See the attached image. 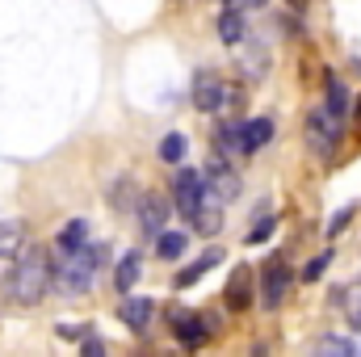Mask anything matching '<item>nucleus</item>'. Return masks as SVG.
Instances as JSON below:
<instances>
[{
    "mask_svg": "<svg viewBox=\"0 0 361 357\" xmlns=\"http://www.w3.org/2000/svg\"><path fill=\"white\" fill-rule=\"evenodd\" d=\"M55 286V265H51V253L42 244H30L17 265H13V277H8V290L21 307H34L47 298V290Z\"/></svg>",
    "mask_w": 361,
    "mask_h": 357,
    "instance_id": "obj_1",
    "label": "nucleus"
},
{
    "mask_svg": "<svg viewBox=\"0 0 361 357\" xmlns=\"http://www.w3.org/2000/svg\"><path fill=\"white\" fill-rule=\"evenodd\" d=\"M101 265H105V244H85L80 253L59 257V265H55V290L59 294H85Z\"/></svg>",
    "mask_w": 361,
    "mask_h": 357,
    "instance_id": "obj_2",
    "label": "nucleus"
},
{
    "mask_svg": "<svg viewBox=\"0 0 361 357\" xmlns=\"http://www.w3.org/2000/svg\"><path fill=\"white\" fill-rule=\"evenodd\" d=\"M206 198H210V189H206V177L197 173V169H180L177 181H173V202H177V210L193 223L197 219V210L206 206Z\"/></svg>",
    "mask_w": 361,
    "mask_h": 357,
    "instance_id": "obj_3",
    "label": "nucleus"
},
{
    "mask_svg": "<svg viewBox=\"0 0 361 357\" xmlns=\"http://www.w3.org/2000/svg\"><path fill=\"white\" fill-rule=\"evenodd\" d=\"M302 131H307V143H311V152H315V156H332V152H336V143H341V122H336L328 109H311Z\"/></svg>",
    "mask_w": 361,
    "mask_h": 357,
    "instance_id": "obj_4",
    "label": "nucleus"
},
{
    "mask_svg": "<svg viewBox=\"0 0 361 357\" xmlns=\"http://www.w3.org/2000/svg\"><path fill=\"white\" fill-rule=\"evenodd\" d=\"M290 286H294V273H290V265H286L281 257H273L269 265H265V273H261V303H265L269 311H277V307L286 303Z\"/></svg>",
    "mask_w": 361,
    "mask_h": 357,
    "instance_id": "obj_5",
    "label": "nucleus"
},
{
    "mask_svg": "<svg viewBox=\"0 0 361 357\" xmlns=\"http://www.w3.org/2000/svg\"><path fill=\"white\" fill-rule=\"evenodd\" d=\"M202 177H206V189H210L219 202H231V198H240V189H244V185H240V173H235L223 156H214Z\"/></svg>",
    "mask_w": 361,
    "mask_h": 357,
    "instance_id": "obj_6",
    "label": "nucleus"
},
{
    "mask_svg": "<svg viewBox=\"0 0 361 357\" xmlns=\"http://www.w3.org/2000/svg\"><path fill=\"white\" fill-rule=\"evenodd\" d=\"M173 337H177L185 349H197V345H206V337H210V315H197V311H173Z\"/></svg>",
    "mask_w": 361,
    "mask_h": 357,
    "instance_id": "obj_7",
    "label": "nucleus"
},
{
    "mask_svg": "<svg viewBox=\"0 0 361 357\" xmlns=\"http://www.w3.org/2000/svg\"><path fill=\"white\" fill-rule=\"evenodd\" d=\"M135 214H139V227H143L147 236H156V240L164 236V223H169V202H164L160 193H143Z\"/></svg>",
    "mask_w": 361,
    "mask_h": 357,
    "instance_id": "obj_8",
    "label": "nucleus"
},
{
    "mask_svg": "<svg viewBox=\"0 0 361 357\" xmlns=\"http://www.w3.org/2000/svg\"><path fill=\"white\" fill-rule=\"evenodd\" d=\"M223 92H227V85H223L214 72H197V76H193V105H197L202 114L223 109Z\"/></svg>",
    "mask_w": 361,
    "mask_h": 357,
    "instance_id": "obj_9",
    "label": "nucleus"
},
{
    "mask_svg": "<svg viewBox=\"0 0 361 357\" xmlns=\"http://www.w3.org/2000/svg\"><path fill=\"white\" fill-rule=\"evenodd\" d=\"M223 298H227V307H231V311H248V307H252V269H248V265L231 269Z\"/></svg>",
    "mask_w": 361,
    "mask_h": 357,
    "instance_id": "obj_10",
    "label": "nucleus"
},
{
    "mask_svg": "<svg viewBox=\"0 0 361 357\" xmlns=\"http://www.w3.org/2000/svg\"><path fill=\"white\" fill-rule=\"evenodd\" d=\"M152 315H156V303H152V298H126V303L118 307V320H122L130 332H147Z\"/></svg>",
    "mask_w": 361,
    "mask_h": 357,
    "instance_id": "obj_11",
    "label": "nucleus"
},
{
    "mask_svg": "<svg viewBox=\"0 0 361 357\" xmlns=\"http://www.w3.org/2000/svg\"><path fill=\"white\" fill-rule=\"evenodd\" d=\"M240 135H244V156L261 152L273 139V118H248V122H240Z\"/></svg>",
    "mask_w": 361,
    "mask_h": 357,
    "instance_id": "obj_12",
    "label": "nucleus"
},
{
    "mask_svg": "<svg viewBox=\"0 0 361 357\" xmlns=\"http://www.w3.org/2000/svg\"><path fill=\"white\" fill-rule=\"evenodd\" d=\"M85 244H89V223H85V219H72V223L59 231L55 253H59V257H72V253H80Z\"/></svg>",
    "mask_w": 361,
    "mask_h": 357,
    "instance_id": "obj_13",
    "label": "nucleus"
},
{
    "mask_svg": "<svg viewBox=\"0 0 361 357\" xmlns=\"http://www.w3.org/2000/svg\"><path fill=\"white\" fill-rule=\"evenodd\" d=\"M219 261H223V253H219V248H210V253H202V261H193V265H185V269L177 273V290H189L193 282H202V277H206L210 269L219 265Z\"/></svg>",
    "mask_w": 361,
    "mask_h": 357,
    "instance_id": "obj_14",
    "label": "nucleus"
},
{
    "mask_svg": "<svg viewBox=\"0 0 361 357\" xmlns=\"http://www.w3.org/2000/svg\"><path fill=\"white\" fill-rule=\"evenodd\" d=\"M193 227H197V236H219V227H223V206H219L214 198H206V206L197 210Z\"/></svg>",
    "mask_w": 361,
    "mask_h": 357,
    "instance_id": "obj_15",
    "label": "nucleus"
},
{
    "mask_svg": "<svg viewBox=\"0 0 361 357\" xmlns=\"http://www.w3.org/2000/svg\"><path fill=\"white\" fill-rule=\"evenodd\" d=\"M139 185L135 181H126V177H118L114 181V193H109V202H114V210H139Z\"/></svg>",
    "mask_w": 361,
    "mask_h": 357,
    "instance_id": "obj_16",
    "label": "nucleus"
},
{
    "mask_svg": "<svg viewBox=\"0 0 361 357\" xmlns=\"http://www.w3.org/2000/svg\"><path fill=\"white\" fill-rule=\"evenodd\" d=\"M311 357H357V349H353L349 337H319Z\"/></svg>",
    "mask_w": 361,
    "mask_h": 357,
    "instance_id": "obj_17",
    "label": "nucleus"
},
{
    "mask_svg": "<svg viewBox=\"0 0 361 357\" xmlns=\"http://www.w3.org/2000/svg\"><path fill=\"white\" fill-rule=\"evenodd\" d=\"M139 269H143V261H139V253H126V257L118 261V273H114V286H118L122 294H130V286L139 282Z\"/></svg>",
    "mask_w": 361,
    "mask_h": 357,
    "instance_id": "obj_18",
    "label": "nucleus"
},
{
    "mask_svg": "<svg viewBox=\"0 0 361 357\" xmlns=\"http://www.w3.org/2000/svg\"><path fill=\"white\" fill-rule=\"evenodd\" d=\"M328 114H332L336 122L349 118V89H345L336 76H328Z\"/></svg>",
    "mask_w": 361,
    "mask_h": 357,
    "instance_id": "obj_19",
    "label": "nucleus"
},
{
    "mask_svg": "<svg viewBox=\"0 0 361 357\" xmlns=\"http://www.w3.org/2000/svg\"><path fill=\"white\" fill-rule=\"evenodd\" d=\"M240 68H244L248 80H261V76L269 72V55H265V47H248V51L240 55Z\"/></svg>",
    "mask_w": 361,
    "mask_h": 357,
    "instance_id": "obj_20",
    "label": "nucleus"
},
{
    "mask_svg": "<svg viewBox=\"0 0 361 357\" xmlns=\"http://www.w3.org/2000/svg\"><path fill=\"white\" fill-rule=\"evenodd\" d=\"M219 38H223L227 47L244 38V13H240V8H227V13L219 17Z\"/></svg>",
    "mask_w": 361,
    "mask_h": 357,
    "instance_id": "obj_21",
    "label": "nucleus"
},
{
    "mask_svg": "<svg viewBox=\"0 0 361 357\" xmlns=\"http://www.w3.org/2000/svg\"><path fill=\"white\" fill-rule=\"evenodd\" d=\"M336 298H341V307H345V320L361 332V282H357V286H341V294H336Z\"/></svg>",
    "mask_w": 361,
    "mask_h": 357,
    "instance_id": "obj_22",
    "label": "nucleus"
},
{
    "mask_svg": "<svg viewBox=\"0 0 361 357\" xmlns=\"http://www.w3.org/2000/svg\"><path fill=\"white\" fill-rule=\"evenodd\" d=\"M21 240H25L21 223L4 219V223H0V257H13V253H21Z\"/></svg>",
    "mask_w": 361,
    "mask_h": 357,
    "instance_id": "obj_23",
    "label": "nucleus"
},
{
    "mask_svg": "<svg viewBox=\"0 0 361 357\" xmlns=\"http://www.w3.org/2000/svg\"><path fill=\"white\" fill-rule=\"evenodd\" d=\"M156 152H160V160H164V164H180V160H185V135H177V131H173V135H164Z\"/></svg>",
    "mask_w": 361,
    "mask_h": 357,
    "instance_id": "obj_24",
    "label": "nucleus"
},
{
    "mask_svg": "<svg viewBox=\"0 0 361 357\" xmlns=\"http://www.w3.org/2000/svg\"><path fill=\"white\" fill-rule=\"evenodd\" d=\"M185 244H189V240H185L180 231H164V236L156 240V248H160V257H164V261H177L180 253H185Z\"/></svg>",
    "mask_w": 361,
    "mask_h": 357,
    "instance_id": "obj_25",
    "label": "nucleus"
},
{
    "mask_svg": "<svg viewBox=\"0 0 361 357\" xmlns=\"http://www.w3.org/2000/svg\"><path fill=\"white\" fill-rule=\"evenodd\" d=\"M328 265H332V253H319L311 265L302 269V277H307V282H315V277H324V269H328Z\"/></svg>",
    "mask_w": 361,
    "mask_h": 357,
    "instance_id": "obj_26",
    "label": "nucleus"
},
{
    "mask_svg": "<svg viewBox=\"0 0 361 357\" xmlns=\"http://www.w3.org/2000/svg\"><path fill=\"white\" fill-rule=\"evenodd\" d=\"M349 219H353V206H345V210H336V214H332V223H328V236H341V231L349 227Z\"/></svg>",
    "mask_w": 361,
    "mask_h": 357,
    "instance_id": "obj_27",
    "label": "nucleus"
},
{
    "mask_svg": "<svg viewBox=\"0 0 361 357\" xmlns=\"http://www.w3.org/2000/svg\"><path fill=\"white\" fill-rule=\"evenodd\" d=\"M269 236H273V219L265 214V219H261V223L248 231V244H261V240H269Z\"/></svg>",
    "mask_w": 361,
    "mask_h": 357,
    "instance_id": "obj_28",
    "label": "nucleus"
},
{
    "mask_svg": "<svg viewBox=\"0 0 361 357\" xmlns=\"http://www.w3.org/2000/svg\"><path fill=\"white\" fill-rule=\"evenodd\" d=\"M80 353L85 357H105V341H101V337H85V341H80Z\"/></svg>",
    "mask_w": 361,
    "mask_h": 357,
    "instance_id": "obj_29",
    "label": "nucleus"
},
{
    "mask_svg": "<svg viewBox=\"0 0 361 357\" xmlns=\"http://www.w3.org/2000/svg\"><path fill=\"white\" fill-rule=\"evenodd\" d=\"M55 332H59V337H63V341H76V337H80V328H76V324H59V328H55ZM80 341H85V337H80Z\"/></svg>",
    "mask_w": 361,
    "mask_h": 357,
    "instance_id": "obj_30",
    "label": "nucleus"
},
{
    "mask_svg": "<svg viewBox=\"0 0 361 357\" xmlns=\"http://www.w3.org/2000/svg\"><path fill=\"white\" fill-rule=\"evenodd\" d=\"M257 4H265V0H227V8H240V13L244 8H257Z\"/></svg>",
    "mask_w": 361,
    "mask_h": 357,
    "instance_id": "obj_31",
    "label": "nucleus"
},
{
    "mask_svg": "<svg viewBox=\"0 0 361 357\" xmlns=\"http://www.w3.org/2000/svg\"><path fill=\"white\" fill-rule=\"evenodd\" d=\"M357 122H361V101H357Z\"/></svg>",
    "mask_w": 361,
    "mask_h": 357,
    "instance_id": "obj_32",
    "label": "nucleus"
}]
</instances>
